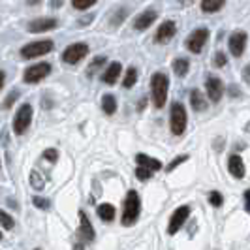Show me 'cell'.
<instances>
[{
    "label": "cell",
    "instance_id": "1",
    "mask_svg": "<svg viewBox=\"0 0 250 250\" xmlns=\"http://www.w3.org/2000/svg\"><path fill=\"white\" fill-rule=\"evenodd\" d=\"M167 92H169V79L164 72H156L150 77V94H152V104L156 109H162L167 102Z\"/></svg>",
    "mask_w": 250,
    "mask_h": 250
},
{
    "label": "cell",
    "instance_id": "2",
    "mask_svg": "<svg viewBox=\"0 0 250 250\" xmlns=\"http://www.w3.org/2000/svg\"><path fill=\"white\" fill-rule=\"evenodd\" d=\"M141 213V200H139V194L136 190H130L126 194L125 200V209H123V226L130 228L138 222V216Z\"/></svg>",
    "mask_w": 250,
    "mask_h": 250
},
{
    "label": "cell",
    "instance_id": "3",
    "mask_svg": "<svg viewBox=\"0 0 250 250\" xmlns=\"http://www.w3.org/2000/svg\"><path fill=\"white\" fill-rule=\"evenodd\" d=\"M187 109L181 102H175L171 104V111H169V126H171V132L173 136H183L185 130H187Z\"/></svg>",
    "mask_w": 250,
    "mask_h": 250
},
{
    "label": "cell",
    "instance_id": "4",
    "mask_svg": "<svg viewBox=\"0 0 250 250\" xmlns=\"http://www.w3.org/2000/svg\"><path fill=\"white\" fill-rule=\"evenodd\" d=\"M209 36H211V32H209L207 26H198L196 30H192V34H188L185 45H187V49L190 51V53L200 55L201 51H203V47L207 45Z\"/></svg>",
    "mask_w": 250,
    "mask_h": 250
},
{
    "label": "cell",
    "instance_id": "5",
    "mask_svg": "<svg viewBox=\"0 0 250 250\" xmlns=\"http://www.w3.org/2000/svg\"><path fill=\"white\" fill-rule=\"evenodd\" d=\"M55 47V43H53V40H40V42H30V43H26L21 47V57L23 59H38V57H43V55H47L51 53Z\"/></svg>",
    "mask_w": 250,
    "mask_h": 250
},
{
    "label": "cell",
    "instance_id": "6",
    "mask_svg": "<svg viewBox=\"0 0 250 250\" xmlns=\"http://www.w3.org/2000/svg\"><path fill=\"white\" fill-rule=\"evenodd\" d=\"M30 123H32V105L30 104H23L17 109L15 117H13V132L17 136H23L26 130H28Z\"/></svg>",
    "mask_w": 250,
    "mask_h": 250
},
{
    "label": "cell",
    "instance_id": "7",
    "mask_svg": "<svg viewBox=\"0 0 250 250\" xmlns=\"http://www.w3.org/2000/svg\"><path fill=\"white\" fill-rule=\"evenodd\" d=\"M88 55V45L85 42H77L68 45L62 53V62L66 64H79Z\"/></svg>",
    "mask_w": 250,
    "mask_h": 250
},
{
    "label": "cell",
    "instance_id": "8",
    "mask_svg": "<svg viewBox=\"0 0 250 250\" xmlns=\"http://www.w3.org/2000/svg\"><path fill=\"white\" fill-rule=\"evenodd\" d=\"M49 74H51L49 62H38V64H34V66H28V68H26L25 74H23V81L34 85V83H40L42 79H45Z\"/></svg>",
    "mask_w": 250,
    "mask_h": 250
},
{
    "label": "cell",
    "instance_id": "9",
    "mask_svg": "<svg viewBox=\"0 0 250 250\" xmlns=\"http://www.w3.org/2000/svg\"><path fill=\"white\" fill-rule=\"evenodd\" d=\"M247 40H249V36H247V32H243V30H237V32H233V34L229 36L228 47H229V53H231L235 59H239V57L245 53V49H247Z\"/></svg>",
    "mask_w": 250,
    "mask_h": 250
},
{
    "label": "cell",
    "instance_id": "10",
    "mask_svg": "<svg viewBox=\"0 0 250 250\" xmlns=\"http://www.w3.org/2000/svg\"><path fill=\"white\" fill-rule=\"evenodd\" d=\"M188 214H190V207H187V205H183V207H179V209L173 211L171 220H169V226H167V233H169V235H175L177 231L183 228V224L187 222Z\"/></svg>",
    "mask_w": 250,
    "mask_h": 250
},
{
    "label": "cell",
    "instance_id": "11",
    "mask_svg": "<svg viewBox=\"0 0 250 250\" xmlns=\"http://www.w3.org/2000/svg\"><path fill=\"white\" fill-rule=\"evenodd\" d=\"M205 88H207L209 100L214 102V104L220 102L222 94H224V85H222V81H220L216 75H207V79H205Z\"/></svg>",
    "mask_w": 250,
    "mask_h": 250
},
{
    "label": "cell",
    "instance_id": "12",
    "mask_svg": "<svg viewBox=\"0 0 250 250\" xmlns=\"http://www.w3.org/2000/svg\"><path fill=\"white\" fill-rule=\"evenodd\" d=\"M59 26V21L55 17H40L28 23V32L32 34H40V32H49L53 28Z\"/></svg>",
    "mask_w": 250,
    "mask_h": 250
},
{
    "label": "cell",
    "instance_id": "13",
    "mask_svg": "<svg viewBox=\"0 0 250 250\" xmlns=\"http://www.w3.org/2000/svg\"><path fill=\"white\" fill-rule=\"evenodd\" d=\"M175 34H177L175 23H173V21H164L162 25L158 26L156 34H154V42H158V43H167Z\"/></svg>",
    "mask_w": 250,
    "mask_h": 250
},
{
    "label": "cell",
    "instance_id": "14",
    "mask_svg": "<svg viewBox=\"0 0 250 250\" xmlns=\"http://www.w3.org/2000/svg\"><path fill=\"white\" fill-rule=\"evenodd\" d=\"M79 237L83 243H92L94 241V228L90 224V220L87 218V214L83 211H79Z\"/></svg>",
    "mask_w": 250,
    "mask_h": 250
},
{
    "label": "cell",
    "instance_id": "15",
    "mask_svg": "<svg viewBox=\"0 0 250 250\" xmlns=\"http://www.w3.org/2000/svg\"><path fill=\"white\" fill-rule=\"evenodd\" d=\"M156 17H158V13L154 12V10H145V12H141L134 19V28L136 30H147L154 21H156Z\"/></svg>",
    "mask_w": 250,
    "mask_h": 250
},
{
    "label": "cell",
    "instance_id": "16",
    "mask_svg": "<svg viewBox=\"0 0 250 250\" xmlns=\"http://www.w3.org/2000/svg\"><path fill=\"white\" fill-rule=\"evenodd\" d=\"M121 74H123V64L111 62L107 68H105V72L102 74V81H104L105 85H115L117 79L121 77Z\"/></svg>",
    "mask_w": 250,
    "mask_h": 250
},
{
    "label": "cell",
    "instance_id": "17",
    "mask_svg": "<svg viewBox=\"0 0 250 250\" xmlns=\"http://www.w3.org/2000/svg\"><path fill=\"white\" fill-rule=\"evenodd\" d=\"M228 169L229 173L235 177V179H243L245 177V164H243V158L239 154H231L229 160H228Z\"/></svg>",
    "mask_w": 250,
    "mask_h": 250
},
{
    "label": "cell",
    "instance_id": "18",
    "mask_svg": "<svg viewBox=\"0 0 250 250\" xmlns=\"http://www.w3.org/2000/svg\"><path fill=\"white\" fill-rule=\"evenodd\" d=\"M136 162H138V166L147 167L150 171H160V169H162V162H160V160H156V158H152V156H147V154H143V152H139L138 156H136Z\"/></svg>",
    "mask_w": 250,
    "mask_h": 250
},
{
    "label": "cell",
    "instance_id": "19",
    "mask_svg": "<svg viewBox=\"0 0 250 250\" xmlns=\"http://www.w3.org/2000/svg\"><path fill=\"white\" fill-rule=\"evenodd\" d=\"M190 105H192L194 111H198V113L207 109V100H205V96L201 94V90L192 88V92H190Z\"/></svg>",
    "mask_w": 250,
    "mask_h": 250
},
{
    "label": "cell",
    "instance_id": "20",
    "mask_svg": "<svg viewBox=\"0 0 250 250\" xmlns=\"http://www.w3.org/2000/svg\"><path fill=\"white\" fill-rule=\"evenodd\" d=\"M226 6V0H201V12L216 13Z\"/></svg>",
    "mask_w": 250,
    "mask_h": 250
},
{
    "label": "cell",
    "instance_id": "21",
    "mask_svg": "<svg viewBox=\"0 0 250 250\" xmlns=\"http://www.w3.org/2000/svg\"><path fill=\"white\" fill-rule=\"evenodd\" d=\"M188 70H190V62H188V59L185 57H179L173 61V72H175L177 77H185L188 74Z\"/></svg>",
    "mask_w": 250,
    "mask_h": 250
},
{
    "label": "cell",
    "instance_id": "22",
    "mask_svg": "<svg viewBox=\"0 0 250 250\" xmlns=\"http://www.w3.org/2000/svg\"><path fill=\"white\" fill-rule=\"evenodd\" d=\"M96 213H98V216L104 222H111L113 218H115V207L109 205V203H102L100 207L96 209Z\"/></svg>",
    "mask_w": 250,
    "mask_h": 250
},
{
    "label": "cell",
    "instance_id": "23",
    "mask_svg": "<svg viewBox=\"0 0 250 250\" xmlns=\"http://www.w3.org/2000/svg\"><path fill=\"white\" fill-rule=\"evenodd\" d=\"M102 109L105 115H113L117 111V100H115L113 94H104L102 96Z\"/></svg>",
    "mask_w": 250,
    "mask_h": 250
},
{
    "label": "cell",
    "instance_id": "24",
    "mask_svg": "<svg viewBox=\"0 0 250 250\" xmlns=\"http://www.w3.org/2000/svg\"><path fill=\"white\" fill-rule=\"evenodd\" d=\"M136 81H138V70H136L134 66H130V68L126 70L125 79H123V87H125V88H132L134 85H136Z\"/></svg>",
    "mask_w": 250,
    "mask_h": 250
},
{
    "label": "cell",
    "instance_id": "25",
    "mask_svg": "<svg viewBox=\"0 0 250 250\" xmlns=\"http://www.w3.org/2000/svg\"><path fill=\"white\" fill-rule=\"evenodd\" d=\"M30 187L36 188V190H42V188L45 187V181H43V177L40 175V171H30Z\"/></svg>",
    "mask_w": 250,
    "mask_h": 250
},
{
    "label": "cell",
    "instance_id": "26",
    "mask_svg": "<svg viewBox=\"0 0 250 250\" xmlns=\"http://www.w3.org/2000/svg\"><path fill=\"white\" fill-rule=\"evenodd\" d=\"M96 2L98 0H72V6H74L75 10H79V12H85L88 8H92Z\"/></svg>",
    "mask_w": 250,
    "mask_h": 250
},
{
    "label": "cell",
    "instance_id": "27",
    "mask_svg": "<svg viewBox=\"0 0 250 250\" xmlns=\"http://www.w3.org/2000/svg\"><path fill=\"white\" fill-rule=\"evenodd\" d=\"M0 226L6 228V229H12L13 226H15V220H13L12 214H8L6 211H2V209H0Z\"/></svg>",
    "mask_w": 250,
    "mask_h": 250
},
{
    "label": "cell",
    "instance_id": "28",
    "mask_svg": "<svg viewBox=\"0 0 250 250\" xmlns=\"http://www.w3.org/2000/svg\"><path fill=\"white\" fill-rule=\"evenodd\" d=\"M105 61H107L105 57H96V59H94V61L90 62V66H88L87 74H88V75H94V72H96V70H100L102 66L105 64Z\"/></svg>",
    "mask_w": 250,
    "mask_h": 250
},
{
    "label": "cell",
    "instance_id": "29",
    "mask_svg": "<svg viewBox=\"0 0 250 250\" xmlns=\"http://www.w3.org/2000/svg\"><path fill=\"white\" fill-rule=\"evenodd\" d=\"M222 194L220 192H216V190H213L211 194H209V203L213 205V207H220L222 205Z\"/></svg>",
    "mask_w": 250,
    "mask_h": 250
},
{
    "label": "cell",
    "instance_id": "30",
    "mask_svg": "<svg viewBox=\"0 0 250 250\" xmlns=\"http://www.w3.org/2000/svg\"><path fill=\"white\" fill-rule=\"evenodd\" d=\"M32 203L36 205L38 209H43V211H47V209L51 207L49 200H45V198H40V196H34V198H32Z\"/></svg>",
    "mask_w": 250,
    "mask_h": 250
},
{
    "label": "cell",
    "instance_id": "31",
    "mask_svg": "<svg viewBox=\"0 0 250 250\" xmlns=\"http://www.w3.org/2000/svg\"><path fill=\"white\" fill-rule=\"evenodd\" d=\"M43 158H45L47 162L55 164L57 160H59V150L57 149H45L43 150Z\"/></svg>",
    "mask_w": 250,
    "mask_h": 250
},
{
    "label": "cell",
    "instance_id": "32",
    "mask_svg": "<svg viewBox=\"0 0 250 250\" xmlns=\"http://www.w3.org/2000/svg\"><path fill=\"white\" fill-rule=\"evenodd\" d=\"M136 177H138L139 181H149L150 177H152V171L147 169V167H141V166H139L138 169H136Z\"/></svg>",
    "mask_w": 250,
    "mask_h": 250
},
{
    "label": "cell",
    "instance_id": "33",
    "mask_svg": "<svg viewBox=\"0 0 250 250\" xmlns=\"http://www.w3.org/2000/svg\"><path fill=\"white\" fill-rule=\"evenodd\" d=\"M213 64L216 66V68H222V66H226V64H228V57H226L222 51H218V53L214 55V62Z\"/></svg>",
    "mask_w": 250,
    "mask_h": 250
},
{
    "label": "cell",
    "instance_id": "34",
    "mask_svg": "<svg viewBox=\"0 0 250 250\" xmlns=\"http://www.w3.org/2000/svg\"><path fill=\"white\" fill-rule=\"evenodd\" d=\"M187 160H188L187 154H181L179 158H175V160H171V162H169V166H167V171H173V169H175L177 166H181V164L187 162Z\"/></svg>",
    "mask_w": 250,
    "mask_h": 250
},
{
    "label": "cell",
    "instance_id": "35",
    "mask_svg": "<svg viewBox=\"0 0 250 250\" xmlns=\"http://www.w3.org/2000/svg\"><path fill=\"white\" fill-rule=\"evenodd\" d=\"M17 96H19V92H17V90H13L12 94L6 98V102H4V105H2V107H4V109H10V107L13 105V102L17 100Z\"/></svg>",
    "mask_w": 250,
    "mask_h": 250
},
{
    "label": "cell",
    "instance_id": "36",
    "mask_svg": "<svg viewBox=\"0 0 250 250\" xmlns=\"http://www.w3.org/2000/svg\"><path fill=\"white\" fill-rule=\"evenodd\" d=\"M245 209H247V211L250 209V192L249 190H245Z\"/></svg>",
    "mask_w": 250,
    "mask_h": 250
},
{
    "label": "cell",
    "instance_id": "37",
    "mask_svg": "<svg viewBox=\"0 0 250 250\" xmlns=\"http://www.w3.org/2000/svg\"><path fill=\"white\" fill-rule=\"evenodd\" d=\"M4 81H6V75H4V72L0 70V90H2V87H4Z\"/></svg>",
    "mask_w": 250,
    "mask_h": 250
},
{
    "label": "cell",
    "instance_id": "38",
    "mask_svg": "<svg viewBox=\"0 0 250 250\" xmlns=\"http://www.w3.org/2000/svg\"><path fill=\"white\" fill-rule=\"evenodd\" d=\"M243 79H245V81H249V68H245V72H243Z\"/></svg>",
    "mask_w": 250,
    "mask_h": 250
},
{
    "label": "cell",
    "instance_id": "39",
    "mask_svg": "<svg viewBox=\"0 0 250 250\" xmlns=\"http://www.w3.org/2000/svg\"><path fill=\"white\" fill-rule=\"evenodd\" d=\"M74 250H83V245H81V243H77V245L74 247Z\"/></svg>",
    "mask_w": 250,
    "mask_h": 250
},
{
    "label": "cell",
    "instance_id": "40",
    "mask_svg": "<svg viewBox=\"0 0 250 250\" xmlns=\"http://www.w3.org/2000/svg\"><path fill=\"white\" fill-rule=\"evenodd\" d=\"M0 239H2V231H0Z\"/></svg>",
    "mask_w": 250,
    "mask_h": 250
},
{
    "label": "cell",
    "instance_id": "41",
    "mask_svg": "<svg viewBox=\"0 0 250 250\" xmlns=\"http://www.w3.org/2000/svg\"><path fill=\"white\" fill-rule=\"evenodd\" d=\"M34 250H40V249H34Z\"/></svg>",
    "mask_w": 250,
    "mask_h": 250
}]
</instances>
